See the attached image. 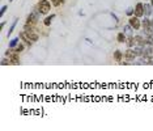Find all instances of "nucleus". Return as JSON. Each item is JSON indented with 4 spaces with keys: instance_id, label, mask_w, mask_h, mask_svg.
<instances>
[{
    "instance_id": "nucleus-1",
    "label": "nucleus",
    "mask_w": 153,
    "mask_h": 131,
    "mask_svg": "<svg viewBox=\"0 0 153 131\" xmlns=\"http://www.w3.org/2000/svg\"><path fill=\"white\" fill-rule=\"evenodd\" d=\"M18 35H20V38H21V41L26 45V47H30V46L34 43V42H37L38 39H39V35L35 32L22 30V32H20Z\"/></svg>"
},
{
    "instance_id": "nucleus-2",
    "label": "nucleus",
    "mask_w": 153,
    "mask_h": 131,
    "mask_svg": "<svg viewBox=\"0 0 153 131\" xmlns=\"http://www.w3.org/2000/svg\"><path fill=\"white\" fill-rule=\"evenodd\" d=\"M51 3L52 1H50V0H38V3L35 5H37L38 11H39V13H41L42 16L49 15V13H50V11H51V7H54V5H51Z\"/></svg>"
},
{
    "instance_id": "nucleus-3",
    "label": "nucleus",
    "mask_w": 153,
    "mask_h": 131,
    "mask_svg": "<svg viewBox=\"0 0 153 131\" xmlns=\"http://www.w3.org/2000/svg\"><path fill=\"white\" fill-rule=\"evenodd\" d=\"M123 54H124V60L129 62L131 64H134V62L138 59V55H136L135 50H134V49H131V47H128L127 50L123 52Z\"/></svg>"
},
{
    "instance_id": "nucleus-4",
    "label": "nucleus",
    "mask_w": 153,
    "mask_h": 131,
    "mask_svg": "<svg viewBox=\"0 0 153 131\" xmlns=\"http://www.w3.org/2000/svg\"><path fill=\"white\" fill-rule=\"evenodd\" d=\"M128 24L131 25L135 30H140L141 29V20H140V17L132 16V17H129V20H128Z\"/></svg>"
},
{
    "instance_id": "nucleus-5",
    "label": "nucleus",
    "mask_w": 153,
    "mask_h": 131,
    "mask_svg": "<svg viewBox=\"0 0 153 131\" xmlns=\"http://www.w3.org/2000/svg\"><path fill=\"white\" fill-rule=\"evenodd\" d=\"M136 17H144V3H136L135 4V15Z\"/></svg>"
},
{
    "instance_id": "nucleus-6",
    "label": "nucleus",
    "mask_w": 153,
    "mask_h": 131,
    "mask_svg": "<svg viewBox=\"0 0 153 131\" xmlns=\"http://www.w3.org/2000/svg\"><path fill=\"white\" fill-rule=\"evenodd\" d=\"M134 30H135V29L132 28V26L129 25V24L124 25V26L122 28V32L126 34V37H134V35H135V34H134Z\"/></svg>"
},
{
    "instance_id": "nucleus-7",
    "label": "nucleus",
    "mask_w": 153,
    "mask_h": 131,
    "mask_svg": "<svg viewBox=\"0 0 153 131\" xmlns=\"http://www.w3.org/2000/svg\"><path fill=\"white\" fill-rule=\"evenodd\" d=\"M144 16L145 17H152L153 16V7L151 3H144Z\"/></svg>"
},
{
    "instance_id": "nucleus-8",
    "label": "nucleus",
    "mask_w": 153,
    "mask_h": 131,
    "mask_svg": "<svg viewBox=\"0 0 153 131\" xmlns=\"http://www.w3.org/2000/svg\"><path fill=\"white\" fill-rule=\"evenodd\" d=\"M113 58H114L115 62H118V63H121V62L124 59V54L121 51V50H115L113 52Z\"/></svg>"
},
{
    "instance_id": "nucleus-9",
    "label": "nucleus",
    "mask_w": 153,
    "mask_h": 131,
    "mask_svg": "<svg viewBox=\"0 0 153 131\" xmlns=\"http://www.w3.org/2000/svg\"><path fill=\"white\" fill-rule=\"evenodd\" d=\"M55 16L56 15H54V13H51L50 16H46V17L43 18V25H45V26H51L52 21L55 20Z\"/></svg>"
},
{
    "instance_id": "nucleus-10",
    "label": "nucleus",
    "mask_w": 153,
    "mask_h": 131,
    "mask_svg": "<svg viewBox=\"0 0 153 131\" xmlns=\"http://www.w3.org/2000/svg\"><path fill=\"white\" fill-rule=\"evenodd\" d=\"M135 41H136V45H139V46H145L147 45V42H145V37L143 34L135 35Z\"/></svg>"
},
{
    "instance_id": "nucleus-11",
    "label": "nucleus",
    "mask_w": 153,
    "mask_h": 131,
    "mask_svg": "<svg viewBox=\"0 0 153 131\" xmlns=\"http://www.w3.org/2000/svg\"><path fill=\"white\" fill-rule=\"evenodd\" d=\"M141 34L144 37H153V28H141Z\"/></svg>"
},
{
    "instance_id": "nucleus-12",
    "label": "nucleus",
    "mask_w": 153,
    "mask_h": 131,
    "mask_svg": "<svg viewBox=\"0 0 153 131\" xmlns=\"http://www.w3.org/2000/svg\"><path fill=\"white\" fill-rule=\"evenodd\" d=\"M20 41H21V38H20V35H18V37H15V38L9 39V46H8V47H12V49H15L16 46H17V45L20 43Z\"/></svg>"
},
{
    "instance_id": "nucleus-13",
    "label": "nucleus",
    "mask_w": 153,
    "mask_h": 131,
    "mask_svg": "<svg viewBox=\"0 0 153 131\" xmlns=\"http://www.w3.org/2000/svg\"><path fill=\"white\" fill-rule=\"evenodd\" d=\"M126 45H127V47H135L136 46V41H135V35L134 37H127L126 39Z\"/></svg>"
},
{
    "instance_id": "nucleus-14",
    "label": "nucleus",
    "mask_w": 153,
    "mask_h": 131,
    "mask_svg": "<svg viewBox=\"0 0 153 131\" xmlns=\"http://www.w3.org/2000/svg\"><path fill=\"white\" fill-rule=\"evenodd\" d=\"M17 22H18V18H15V20H13V22H12L11 28H9L8 33H7V37H8V38L12 35V33H13V30H15V28H16V26H17Z\"/></svg>"
},
{
    "instance_id": "nucleus-15",
    "label": "nucleus",
    "mask_w": 153,
    "mask_h": 131,
    "mask_svg": "<svg viewBox=\"0 0 153 131\" xmlns=\"http://www.w3.org/2000/svg\"><path fill=\"white\" fill-rule=\"evenodd\" d=\"M141 28H151V17H143L141 20Z\"/></svg>"
},
{
    "instance_id": "nucleus-16",
    "label": "nucleus",
    "mask_w": 153,
    "mask_h": 131,
    "mask_svg": "<svg viewBox=\"0 0 153 131\" xmlns=\"http://www.w3.org/2000/svg\"><path fill=\"white\" fill-rule=\"evenodd\" d=\"M126 39H127V37H126V34L123 32L118 33V35H116V41L119 42V43H126Z\"/></svg>"
},
{
    "instance_id": "nucleus-17",
    "label": "nucleus",
    "mask_w": 153,
    "mask_h": 131,
    "mask_svg": "<svg viewBox=\"0 0 153 131\" xmlns=\"http://www.w3.org/2000/svg\"><path fill=\"white\" fill-rule=\"evenodd\" d=\"M9 59H11V64H16V66H17V64L21 63V62H20V54H16L15 57H12Z\"/></svg>"
},
{
    "instance_id": "nucleus-18",
    "label": "nucleus",
    "mask_w": 153,
    "mask_h": 131,
    "mask_svg": "<svg viewBox=\"0 0 153 131\" xmlns=\"http://www.w3.org/2000/svg\"><path fill=\"white\" fill-rule=\"evenodd\" d=\"M25 47H26V45L24 43V42H22V43H21V42H20V43H18V45L15 47V50H16V52H18V54H20V52H22V51L25 50Z\"/></svg>"
},
{
    "instance_id": "nucleus-19",
    "label": "nucleus",
    "mask_w": 153,
    "mask_h": 131,
    "mask_svg": "<svg viewBox=\"0 0 153 131\" xmlns=\"http://www.w3.org/2000/svg\"><path fill=\"white\" fill-rule=\"evenodd\" d=\"M134 15H135V7H128V8L126 9V16L132 17Z\"/></svg>"
},
{
    "instance_id": "nucleus-20",
    "label": "nucleus",
    "mask_w": 153,
    "mask_h": 131,
    "mask_svg": "<svg viewBox=\"0 0 153 131\" xmlns=\"http://www.w3.org/2000/svg\"><path fill=\"white\" fill-rule=\"evenodd\" d=\"M1 64H3V66H9V64H11V59L4 57V58L1 59Z\"/></svg>"
},
{
    "instance_id": "nucleus-21",
    "label": "nucleus",
    "mask_w": 153,
    "mask_h": 131,
    "mask_svg": "<svg viewBox=\"0 0 153 131\" xmlns=\"http://www.w3.org/2000/svg\"><path fill=\"white\" fill-rule=\"evenodd\" d=\"M65 3V0H55L54 3H52V5L54 7H60V5H63Z\"/></svg>"
},
{
    "instance_id": "nucleus-22",
    "label": "nucleus",
    "mask_w": 153,
    "mask_h": 131,
    "mask_svg": "<svg viewBox=\"0 0 153 131\" xmlns=\"http://www.w3.org/2000/svg\"><path fill=\"white\" fill-rule=\"evenodd\" d=\"M7 9H8V5H3L1 7V9H0V17H1V16H4V13L7 12Z\"/></svg>"
},
{
    "instance_id": "nucleus-23",
    "label": "nucleus",
    "mask_w": 153,
    "mask_h": 131,
    "mask_svg": "<svg viewBox=\"0 0 153 131\" xmlns=\"http://www.w3.org/2000/svg\"><path fill=\"white\" fill-rule=\"evenodd\" d=\"M111 17H113V18H114V20H115V21H116V22H118V21H119V18H118V17H116V15H115V13H111Z\"/></svg>"
},
{
    "instance_id": "nucleus-24",
    "label": "nucleus",
    "mask_w": 153,
    "mask_h": 131,
    "mask_svg": "<svg viewBox=\"0 0 153 131\" xmlns=\"http://www.w3.org/2000/svg\"><path fill=\"white\" fill-rule=\"evenodd\" d=\"M5 24H7L5 21H1V22H0V29H3V28H4V26H5Z\"/></svg>"
},
{
    "instance_id": "nucleus-25",
    "label": "nucleus",
    "mask_w": 153,
    "mask_h": 131,
    "mask_svg": "<svg viewBox=\"0 0 153 131\" xmlns=\"http://www.w3.org/2000/svg\"><path fill=\"white\" fill-rule=\"evenodd\" d=\"M151 28H153V16L151 17Z\"/></svg>"
},
{
    "instance_id": "nucleus-26",
    "label": "nucleus",
    "mask_w": 153,
    "mask_h": 131,
    "mask_svg": "<svg viewBox=\"0 0 153 131\" xmlns=\"http://www.w3.org/2000/svg\"><path fill=\"white\" fill-rule=\"evenodd\" d=\"M148 64H151V66H153V59H152V60H148Z\"/></svg>"
},
{
    "instance_id": "nucleus-27",
    "label": "nucleus",
    "mask_w": 153,
    "mask_h": 131,
    "mask_svg": "<svg viewBox=\"0 0 153 131\" xmlns=\"http://www.w3.org/2000/svg\"><path fill=\"white\" fill-rule=\"evenodd\" d=\"M151 4H152V7H153V0H151Z\"/></svg>"
},
{
    "instance_id": "nucleus-28",
    "label": "nucleus",
    "mask_w": 153,
    "mask_h": 131,
    "mask_svg": "<svg viewBox=\"0 0 153 131\" xmlns=\"http://www.w3.org/2000/svg\"><path fill=\"white\" fill-rule=\"evenodd\" d=\"M50 1H52V3H54V1H55V0H50Z\"/></svg>"
},
{
    "instance_id": "nucleus-29",
    "label": "nucleus",
    "mask_w": 153,
    "mask_h": 131,
    "mask_svg": "<svg viewBox=\"0 0 153 131\" xmlns=\"http://www.w3.org/2000/svg\"><path fill=\"white\" fill-rule=\"evenodd\" d=\"M12 1H13V0H9V3H12Z\"/></svg>"
}]
</instances>
